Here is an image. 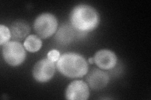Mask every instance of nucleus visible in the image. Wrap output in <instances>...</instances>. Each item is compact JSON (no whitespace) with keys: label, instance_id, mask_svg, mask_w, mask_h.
Listing matches in <instances>:
<instances>
[{"label":"nucleus","instance_id":"obj_1","mask_svg":"<svg viewBox=\"0 0 151 100\" xmlns=\"http://www.w3.org/2000/svg\"><path fill=\"white\" fill-rule=\"evenodd\" d=\"M70 25L76 30L88 32L93 30L100 23V16L95 9L88 4H79L70 13Z\"/></svg>","mask_w":151,"mask_h":100},{"label":"nucleus","instance_id":"obj_2","mask_svg":"<svg viewBox=\"0 0 151 100\" xmlns=\"http://www.w3.org/2000/svg\"><path fill=\"white\" fill-rule=\"evenodd\" d=\"M59 72L70 78H81L88 72V64L84 57L76 53H66L60 55L56 63Z\"/></svg>","mask_w":151,"mask_h":100},{"label":"nucleus","instance_id":"obj_3","mask_svg":"<svg viewBox=\"0 0 151 100\" xmlns=\"http://www.w3.org/2000/svg\"><path fill=\"white\" fill-rule=\"evenodd\" d=\"M58 26L56 17L50 13H42L38 16L34 23V29L36 34L42 39L52 36Z\"/></svg>","mask_w":151,"mask_h":100},{"label":"nucleus","instance_id":"obj_4","mask_svg":"<svg viewBox=\"0 0 151 100\" xmlns=\"http://www.w3.org/2000/svg\"><path fill=\"white\" fill-rule=\"evenodd\" d=\"M24 48L18 41H8L2 48L3 59L12 66L20 65L26 58V51Z\"/></svg>","mask_w":151,"mask_h":100},{"label":"nucleus","instance_id":"obj_5","mask_svg":"<svg viewBox=\"0 0 151 100\" xmlns=\"http://www.w3.org/2000/svg\"><path fill=\"white\" fill-rule=\"evenodd\" d=\"M55 71L54 62L48 58L42 59L34 65L32 74L34 79L39 83L49 82L54 77Z\"/></svg>","mask_w":151,"mask_h":100},{"label":"nucleus","instance_id":"obj_6","mask_svg":"<svg viewBox=\"0 0 151 100\" xmlns=\"http://www.w3.org/2000/svg\"><path fill=\"white\" fill-rule=\"evenodd\" d=\"M89 96L87 83L75 80L70 83L65 90V98L69 100H86Z\"/></svg>","mask_w":151,"mask_h":100},{"label":"nucleus","instance_id":"obj_7","mask_svg":"<svg viewBox=\"0 0 151 100\" xmlns=\"http://www.w3.org/2000/svg\"><path fill=\"white\" fill-rule=\"evenodd\" d=\"M109 75L105 71L94 68L88 73L86 78L88 85L92 89L98 91L106 87L109 82Z\"/></svg>","mask_w":151,"mask_h":100},{"label":"nucleus","instance_id":"obj_8","mask_svg":"<svg viewBox=\"0 0 151 100\" xmlns=\"http://www.w3.org/2000/svg\"><path fill=\"white\" fill-rule=\"evenodd\" d=\"M94 63L101 70H110L114 68L117 63V57L109 50H101L94 56Z\"/></svg>","mask_w":151,"mask_h":100},{"label":"nucleus","instance_id":"obj_9","mask_svg":"<svg viewBox=\"0 0 151 100\" xmlns=\"http://www.w3.org/2000/svg\"><path fill=\"white\" fill-rule=\"evenodd\" d=\"M76 36V32L73 26L68 23H64L57 31L55 40L59 45H67L74 40Z\"/></svg>","mask_w":151,"mask_h":100},{"label":"nucleus","instance_id":"obj_10","mask_svg":"<svg viewBox=\"0 0 151 100\" xmlns=\"http://www.w3.org/2000/svg\"><path fill=\"white\" fill-rule=\"evenodd\" d=\"M12 39L14 41H19L24 40L30 31V28L28 23L22 20L13 21L9 28Z\"/></svg>","mask_w":151,"mask_h":100},{"label":"nucleus","instance_id":"obj_11","mask_svg":"<svg viewBox=\"0 0 151 100\" xmlns=\"http://www.w3.org/2000/svg\"><path fill=\"white\" fill-rule=\"evenodd\" d=\"M23 45H24L25 48L28 51L35 53L41 48L42 42L40 37L37 35H31L26 38Z\"/></svg>","mask_w":151,"mask_h":100},{"label":"nucleus","instance_id":"obj_12","mask_svg":"<svg viewBox=\"0 0 151 100\" xmlns=\"http://www.w3.org/2000/svg\"><path fill=\"white\" fill-rule=\"evenodd\" d=\"M12 38L10 30L6 26L0 25V45L3 46Z\"/></svg>","mask_w":151,"mask_h":100},{"label":"nucleus","instance_id":"obj_13","mask_svg":"<svg viewBox=\"0 0 151 100\" xmlns=\"http://www.w3.org/2000/svg\"><path fill=\"white\" fill-rule=\"evenodd\" d=\"M59 52L56 50H50L47 54V58L52 62H57L60 57Z\"/></svg>","mask_w":151,"mask_h":100},{"label":"nucleus","instance_id":"obj_14","mask_svg":"<svg viewBox=\"0 0 151 100\" xmlns=\"http://www.w3.org/2000/svg\"><path fill=\"white\" fill-rule=\"evenodd\" d=\"M89 62L90 63H94V59H93V58H89Z\"/></svg>","mask_w":151,"mask_h":100}]
</instances>
